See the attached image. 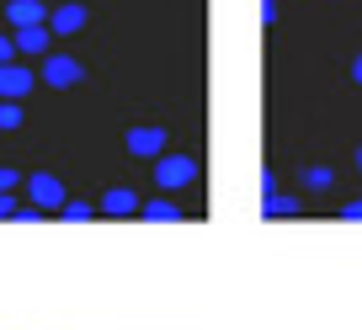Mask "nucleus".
Wrapping results in <instances>:
<instances>
[{
	"label": "nucleus",
	"instance_id": "obj_1",
	"mask_svg": "<svg viewBox=\"0 0 362 330\" xmlns=\"http://www.w3.org/2000/svg\"><path fill=\"white\" fill-rule=\"evenodd\" d=\"M155 182L165 187V192L192 187V182H197V160H192V155H160V160H155Z\"/></svg>",
	"mask_w": 362,
	"mask_h": 330
},
{
	"label": "nucleus",
	"instance_id": "obj_2",
	"mask_svg": "<svg viewBox=\"0 0 362 330\" xmlns=\"http://www.w3.org/2000/svg\"><path fill=\"white\" fill-rule=\"evenodd\" d=\"M27 197H33V208H43V213H64V182L59 176H48V171H37V176H27Z\"/></svg>",
	"mask_w": 362,
	"mask_h": 330
},
{
	"label": "nucleus",
	"instance_id": "obj_3",
	"mask_svg": "<svg viewBox=\"0 0 362 330\" xmlns=\"http://www.w3.org/2000/svg\"><path fill=\"white\" fill-rule=\"evenodd\" d=\"M43 80L54 86V91H69V86H80V80H86V69H80L75 54H48V59H43Z\"/></svg>",
	"mask_w": 362,
	"mask_h": 330
},
{
	"label": "nucleus",
	"instance_id": "obj_4",
	"mask_svg": "<svg viewBox=\"0 0 362 330\" xmlns=\"http://www.w3.org/2000/svg\"><path fill=\"white\" fill-rule=\"evenodd\" d=\"M128 155L134 160H160L165 155V128H128Z\"/></svg>",
	"mask_w": 362,
	"mask_h": 330
},
{
	"label": "nucleus",
	"instance_id": "obj_5",
	"mask_svg": "<svg viewBox=\"0 0 362 330\" xmlns=\"http://www.w3.org/2000/svg\"><path fill=\"white\" fill-rule=\"evenodd\" d=\"M48 6L43 0H6V22L16 27V33H22V27H48Z\"/></svg>",
	"mask_w": 362,
	"mask_h": 330
},
{
	"label": "nucleus",
	"instance_id": "obj_6",
	"mask_svg": "<svg viewBox=\"0 0 362 330\" xmlns=\"http://www.w3.org/2000/svg\"><path fill=\"white\" fill-rule=\"evenodd\" d=\"M80 27H86V6H80V0H59L54 16H48V33L69 37V33H80Z\"/></svg>",
	"mask_w": 362,
	"mask_h": 330
},
{
	"label": "nucleus",
	"instance_id": "obj_7",
	"mask_svg": "<svg viewBox=\"0 0 362 330\" xmlns=\"http://www.w3.org/2000/svg\"><path fill=\"white\" fill-rule=\"evenodd\" d=\"M33 91V69L22 64H0V102H22Z\"/></svg>",
	"mask_w": 362,
	"mask_h": 330
},
{
	"label": "nucleus",
	"instance_id": "obj_8",
	"mask_svg": "<svg viewBox=\"0 0 362 330\" xmlns=\"http://www.w3.org/2000/svg\"><path fill=\"white\" fill-rule=\"evenodd\" d=\"M139 208L144 203H139L134 187H112V192L102 197V213H112V218H128V213H139Z\"/></svg>",
	"mask_w": 362,
	"mask_h": 330
},
{
	"label": "nucleus",
	"instance_id": "obj_9",
	"mask_svg": "<svg viewBox=\"0 0 362 330\" xmlns=\"http://www.w3.org/2000/svg\"><path fill=\"white\" fill-rule=\"evenodd\" d=\"M48 48V27H22L16 33V54H43Z\"/></svg>",
	"mask_w": 362,
	"mask_h": 330
},
{
	"label": "nucleus",
	"instance_id": "obj_10",
	"mask_svg": "<svg viewBox=\"0 0 362 330\" xmlns=\"http://www.w3.org/2000/svg\"><path fill=\"white\" fill-rule=\"evenodd\" d=\"M261 213H267V218H288V213H298V197H288V192H272L267 203H261Z\"/></svg>",
	"mask_w": 362,
	"mask_h": 330
},
{
	"label": "nucleus",
	"instance_id": "obj_11",
	"mask_svg": "<svg viewBox=\"0 0 362 330\" xmlns=\"http://www.w3.org/2000/svg\"><path fill=\"white\" fill-rule=\"evenodd\" d=\"M139 213H144V218H155V224H170V218H181V208L170 203V197H155V203H144Z\"/></svg>",
	"mask_w": 362,
	"mask_h": 330
},
{
	"label": "nucleus",
	"instance_id": "obj_12",
	"mask_svg": "<svg viewBox=\"0 0 362 330\" xmlns=\"http://www.w3.org/2000/svg\"><path fill=\"white\" fill-rule=\"evenodd\" d=\"M330 182H336V171H330V165H309V171H304V187H309V192H325Z\"/></svg>",
	"mask_w": 362,
	"mask_h": 330
},
{
	"label": "nucleus",
	"instance_id": "obj_13",
	"mask_svg": "<svg viewBox=\"0 0 362 330\" xmlns=\"http://www.w3.org/2000/svg\"><path fill=\"white\" fill-rule=\"evenodd\" d=\"M22 128V102H0V134H16Z\"/></svg>",
	"mask_w": 362,
	"mask_h": 330
},
{
	"label": "nucleus",
	"instance_id": "obj_14",
	"mask_svg": "<svg viewBox=\"0 0 362 330\" xmlns=\"http://www.w3.org/2000/svg\"><path fill=\"white\" fill-rule=\"evenodd\" d=\"M16 182H22V171H11V165H0V192H16Z\"/></svg>",
	"mask_w": 362,
	"mask_h": 330
},
{
	"label": "nucleus",
	"instance_id": "obj_15",
	"mask_svg": "<svg viewBox=\"0 0 362 330\" xmlns=\"http://www.w3.org/2000/svg\"><path fill=\"white\" fill-rule=\"evenodd\" d=\"M64 218H90V203H80V197H69V203H64Z\"/></svg>",
	"mask_w": 362,
	"mask_h": 330
},
{
	"label": "nucleus",
	"instance_id": "obj_16",
	"mask_svg": "<svg viewBox=\"0 0 362 330\" xmlns=\"http://www.w3.org/2000/svg\"><path fill=\"white\" fill-rule=\"evenodd\" d=\"M0 64H16V37L0 33Z\"/></svg>",
	"mask_w": 362,
	"mask_h": 330
},
{
	"label": "nucleus",
	"instance_id": "obj_17",
	"mask_svg": "<svg viewBox=\"0 0 362 330\" xmlns=\"http://www.w3.org/2000/svg\"><path fill=\"white\" fill-rule=\"evenodd\" d=\"M16 213H22V208H16V197H11V192H0V218H16Z\"/></svg>",
	"mask_w": 362,
	"mask_h": 330
},
{
	"label": "nucleus",
	"instance_id": "obj_18",
	"mask_svg": "<svg viewBox=\"0 0 362 330\" xmlns=\"http://www.w3.org/2000/svg\"><path fill=\"white\" fill-rule=\"evenodd\" d=\"M341 218H362V197H357V203H346V208H341Z\"/></svg>",
	"mask_w": 362,
	"mask_h": 330
},
{
	"label": "nucleus",
	"instance_id": "obj_19",
	"mask_svg": "<svg viewBox=\"0 0 362 330\" xmlns=\"http://www.w3.org/2000/svg\"><path fill=\"white\" fill-rule=\"evenodd\" d=\"M351 80H357V86H362V54L351 59Z\"/></svg>",
	"mask_w": 362,
	"mask_h": 330
},
{
	"label": "nucleus",
	"instance_id": "obj_20",
	"mask_svg": "<svg viewBox=\"0 0 362 330\" xmlns=\"http://www.w3.org/2000/svg\"><path fill=\"white\" fill-rule=\"evenodd\" d=\"M357 171H362V149H357Z\"/></svg>",
	"mask_w": 362,
	"mask_h": 330
}]
</instances>
